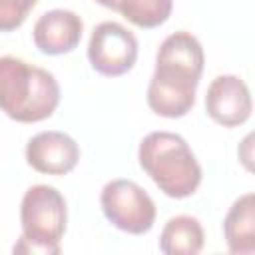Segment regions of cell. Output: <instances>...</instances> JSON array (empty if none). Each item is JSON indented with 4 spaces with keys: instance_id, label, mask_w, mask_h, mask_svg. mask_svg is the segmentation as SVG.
I'll return each mask as SVG.
<instances>
[{
    "instance_id": "6da1fadb",
    "label": "cell",
    "mask_w": 255,
    "mask_h": 255,
    "mask_svg": "<svg viewBox=\"0 0 255 255\" xmlns=\"http://www.w3.org/2000/svg\"><path fill=\"white\" fill-rule=\"evenodd\" d=\"M56 76L16 56H0V112L18 124L48 120L60 106Z\"/></svg>"
},
{
    "instance_id": "7a4b0ae2",
    "label": "cell",
    "mask_w": 255,
    "mask_h": 255,
    "mask_svg": "<svg viewBox=\"0 0 255 255\" xmlns=\"http://www.w3.org/2000/svg\"><path fill=\"white\" fill-rule=\"evenodd\" d=\"M137 163L157 189L171 199L191 197L203 179L201 163L187 139L165 129L143 135L137 145Z\"/></svg>"
},
{
    "instance_id": "3957f363",
    "label": "cell",
    "mask_w": 255,
    "mask_h": 255,
    "mask_svg": "<svg viewBox=\"0 0 255 255\" xmlns=\"http://www.w3.org/2000/svg\"><path fill=\"white\" fill-rule=\"evenodd\" d=\"M68 225V203L62 191L48 183L28 187L20 201L22 235L14 243V253L58 255Z\"/></svg>"
},
{
    "instance_id": "277c9868",
    "label": "cell",
    "mask_w": 255,
    "mask_h": 255,
    "mask_svg": "<svg viewBox=\"0 0 255 255\" xmlns=\"http://www.w3.org/2000/svg\"><path fill=\"white\" fill-rule=\"evenodd\" d=\"M100 207L104 217L120 231L129 235L147 233L157 217L151 195L133 179H110L100 191Z\"/></svg>"
},
{
    "instance_id": "5b68a950",
    "label": "cell",
    "mask_w": 255,
    "mask_h": 255,
    "mask_svg": "<svg viewBox=\"0 0 255 255\" xmlns=\"http://www.w3.org/2000/svg\"><path fill=\"white\" fill-rule=\"evenodd\" d=\"M137 52L135 34L116 20L96 24L88 40V62L106 78L128 74L137 62Z\"/></svg>"
},
{
    "instance_id": "8992f818",
    "label": "cell",
    "mask_w": 255,
    "mask_h": 255,
    "mask_svg": "<svg viewBox=\"0 0 255 255\" xmlns=\"http://www.w3.org/2000/svg\"><path fill=\"white\" fill-rule=\"evenodd\" d=\"M199 80L201 78H195L175 68L155 66L145 94L149 110L155 116L167 120H177L187 116L195 106Z\"/></svg>"
},
{
    "instance_id": "52a82bcc",
    "label": "cell",
    "mask_w": 255,
    "mask_h": 255,
    "mask_svg": "<svg viewBox=\"0 0 255 255\" xmlns=\"http://www.w3.org/2000/svg\"><path fill=\"white\" fill-rule=\"evenodd\" d=\"M205 112L223 128L243 126L253 112V98L247 82L235 74L215 76L205 92Z\"/></svg>"
},
{
    "instance_id": "ba28073f",
    "label": "cell",
    "mask_w": 255,
    "mask_h": 255,
    "mask_svg": "<svg viewBox=\"0 0 255 255\" xmlns=\"http://www.w3.org/2000/svg\"><path fill=\"white\" fill-rule=\"evenodd\" d=\"M80 145L78 141L58 129L38 131L26 141L24 157L26 163L44 175H66L80 161Z\"/></svg>"
},
{
    "instance_id": "9c48e42d",
    "label": "cell",
    "mask_w": 255,
    "mask_h": 255,
    "mask_svg": "<svg viewBox=\"0 0 255 255\" xmlns=\"http://www.w3.org/2000/svg\"><path fill=\"white\" fill-rule=\"evenodd\" d=\"M84 34V20L68 8L44 12L32 28L34 46L46 56H62L76 50Z\"/></svg>"
},
{
    "instance_id": "30bf717a",
    "label": "cell",
    "mask_w": 255,
    "mask_h": 255,
    "mask_svg": "<svg viewBox=\"0 0 255 255\" xmlns=\"http://www.w3.org/2000/svg\"><path fill=\"white\" fill-rule=\"evenodd\" d=\"M223 237L227 251L233 255L255 253V193L239 195L227 209L223 219Z\"/></svg>"
},
{
    "instance_id": "8fae6325",
    "label": "cell",
    "mask_w": 255,
    "mask_h": 255,
    "mask_svg": "<svg viewBox=\"0 0 255 255\" xmlns=\"http://www.w3.org/2000/svg\"><path fill=\"white\" fill-rule=\"evenodd\" d=\"M155 66L175 68L187 72L195 78H201L205 68V52L195 34L187 30L171 32L163 38L155 52Z\"/></svg>"
},
{
    "instance_id": "7c38bea8",
    "label": "cell",
    "mask_w": 255,
    "mask_h": 255,
    "mask_svg": "<svg viewBox=\"0 0 255 255\" xmlns=\"http://www.w3.org/2000/svg\"><path fill=\"white\" fill-rule=\"evenodd\" d=\"M205 247V231L193 215H173L159 233V251L165 255H197Z\"/></svg>"
},
{
    "instance_id": "4fadbf2b",
    "label": "cell",
    "mask_w": 255,
    "mask_h": 255,
    "mask_svg": "<svg viewBox=\"0 0 255 255\" xmlns=\"http://www.w3.org/2000/svg\"><path fill=\"white\" fill-rule=\"evenodd\" d=\"M114 12L122 14L137 28L151 30L169 20L173 12V0H118Z\"/></svg>"
},
{
    "instance_id": "5bb4252c",
    "label": "cell",
    "mask_w": 255,
    "mask_h": 255,
    "mask_svg": "<svg viewBox=\"0 0 255 255\" xmlns=\"http://www.w3.org/2000/svg\"><path fill=\"white\" fill-rule=\"evenodd\" d=\"M40 0H0V32L20 28Z\"/></svg>"
},
{
    "instance_id": "9a60e30c",
    "label": "cell",
    "mask_w": 255,
    "mask_h": 255,
    "mask_svg": "<svg viewBox=\"0 0 255 255\" xmlns=\"http://www.w3.org/2000/svg\"><path fill=\"white\" fill-rule=\"evenodd\" d=\"M253 133H247L245 135V139L239 143V149H237V155H239V159L243 161V165H245V169L247 171H251V159H253Z\"/></svg>"
},
{
    "instance_id": "2e32d148",
    "label": "cell",
    "mask_w": 255,
    "mask_h": 255,
    "mask_svg": "<svg viewBox=\"0 0 255 255\" xmlns=\"http://www.w3.org/2000/svg\"><path fill=\"white\" fill-rule=\"evenodd\" d=\"M94 2L100 4V6H104V8H108V10H112V12H114V8L118 4V0H94Z\"/></svg>"
}]
</instances>
